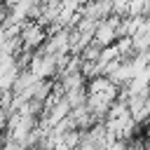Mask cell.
Here are the masks:
<instances>
[{"instance_id":"7a4b0ae2","label":"cell","mask_w":150,"mask_h":150,"mask_svg":"<svg viewBox=\"0 0 150 150\" xmlns=\"http://www.w3.org/2000/svg\"><path fill=\"white\" fill-rule=\"evenodd\" d=\"M19 38H21V49L33 54V52H38V49L45 45L47 30H45V26L38 23V21H26V23L21 26V30H19Z\"/></svg>"},{"instance_id":"6da1fadb","label":"cell","mask_w":150,"mask_h":150,"mask_svg":"<svg viewBox=\"0 0 150 150\" xmlns=\"http://www.w3.org/2000/svg\"><path fill=\"white\" fill-rule=\"evenodd\" d=\"M120 19H122V16L110 14V16H105L103 21L96 23L94 42H96L101 49H105V47H110V45H115V42L120 40Z\"/></svg>"}]
</instances>
